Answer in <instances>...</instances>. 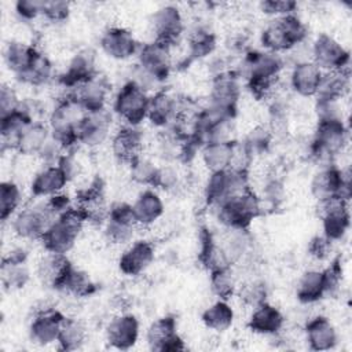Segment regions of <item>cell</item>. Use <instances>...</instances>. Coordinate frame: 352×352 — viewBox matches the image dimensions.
<instances>
[{
    "mask_svg": "<svg viewBox=\"0 0 352 352\" xmlns=\"http://www.w3.org/2000/svg\"><path fill=\"white\" fill-rule=\"evenodd\" d=\"M280 69L282 59L275 52L250 51L246 54L242 74L246 77L248 88L256 99H264L270 95Z\"/></svg>",
    "mask_w": 352,
    "mask_h": 352,
    "instance_id": "1",
    "label": "cell"
},
{
    "mask_svg": "<svg viewBox=\"0 0 352 352\" xmlns=\"http://www.w3.org/2000/svg\"><path fill=\"white\" fill-rule=\"evenodd\" d=\"M85 223V216L78 206H70L60 213L40 239L45 252L66 254L73 249Z\"/></svg>",
    "mask_w": 352,
    "mask_h": 352,
    "instance_id": "2",
    "label": "cell"
},
{
    "mask_svg": "<svg viewBox=\"0 0 352 352\" xmlns=\"http://www.w3.org/2000/svg\"><path fill=\"white\" fill-rule=\"evenodd\" d=\"M305 23L296 15L287 14L271 21L261 32V44L270 52L289 51L307 37Z\"/></svg>",
    "mask_w": 352,
    "mask_h": 352,
    "instance_id": "3",
    "label": "cell"
},
{
    "mask_svg": "<svg viewBox=\"0 0 352 352\" xmlns=\"http://www.w3.org/2000/svg\"><path fill=\"white\" fill-rule=\"evenodd\" d=\"M219 221L232 230H248L252 221L260 216V198L250 190L235 194L220 204L217 208Z\"/></svg>",
    "mask_w": 352,
    "mask_h": 352,
    "instance_id": "4",
    "label": "cell"
},
{
    "mask_svg": "<svg viewBox=\"0 0 352 352\" xmlns=\"http://www.w3.org/2000/svg\"><path fill=\"white\" fill-rule=\"evenodd\" d=\"M348 131L341 118L318 120L311 153L319 161H329L346 144Z\"/></svg>",
    "mask_w": 352,
    "mask_h": 352,
    "instance_id": "5",
    "label": "cell"
},
{
    "mask_svg": "<svg viewBox=\"0 0 352 352\" xmlns=\"http://www.w3.org/2000/svg\"><path fill=\"white\" fill-rule=\"evenodd\" d=\"M56 216L50 209L47 201L18 210L11 221L16 236L28 241H40Z\"/></svg>",
    "mask_w": 352,
    "mask_h": 352,
    "instance_id": "6",
    "label": "cell"
},
{
    "mask_svg": "<svg viewBox=\"0 0 352 352\" xmlns=\"http://www.w3.org/2000/svg\"><path fill=\"white\" fill-rule=\"evenodd\" d=\"M150 96L135 81H126L116 95L113 109L126 122V125L138 126L147 118Z\"/></svg>",
    "mask_w": 352,
    "mask_h": 352,
    "instance_id": "7",
    "label": "cell"
},
{
    "mask_svg": "<svg viewBox=\"0 0 352 352\" xmlns=\"http://www.w3.org/2000/svg\"><path fill=\"white\" fill-rule=\"evenodd\" d=\"M311 192L319 202L331 198L349 201L351 198V177L348 172L341 170L336 165H326L318 170L311 180Z\"/></svg>",
    "mask_w": 352,
    "mask_h": 352,
    "instance_id": "8",
    "label": "cell"
},
{
    "mask_svg": "<svg viewBox=\"0 0 352 352\" xmlns=\"http://www.w3.org/2000/svg\"><path fill=\"white\" fill-rule=\"evenodd\" d=\"M249 188L248 170L226 169L212 172L205 186V199L210 206L217 208L230 197Z\"/></svg>",
    "mask_w": 352,
    "mask_h": 352,
    "instance_id": "9",
    "label": "cell"
},
{
    "mask_svg": "<svg viewBox=\"0 0 352 352\" xmlns=\"http://www.w3.org/2000/svg\"><path fill=\"white\" fill-rule=\"evenodd\" d=\"M138 226L133 208L126 202H114L109 206L107 220L104 221V238L111 245L128 243L133 236V230Z\"/></svg>",
    "mask_w": 352,
    "mask_h": 352,
    "instance_id": "10",
    "label": "cell"
},
{
    "mask_svg": "<svg viewBox=\"0 0 352 352\" xmlns=\"http://www.w3.org/2000/svg\"><path fill=\"white\" fill-rule=\"evenodd\" d=\"M150 78L161 82L170 73V47L158 41H151L138 50V65Z\"/></svg>",
    "mask_w": 352,
    "mask_h": 352,
    "instance_id": "11",
    "label": "cell"
},
{
    "mask_svg": "<svg viewBox=\"0 0 352 352\" xmlns=\"http://www.w3.org/2000/svg\"><path fill=\"white\" fill-rule=\"evenodd\" d=\"M312 62L323 72L346 69L349 52L331 36L322 33L312 44Z\"/></svg>",
    "mask_w": 352,
    "mask_h": 352,
    "instance_id": "12",
    "label": "cell"
},
{
    "mask_svg": "<svg viewBox=\"0 0 352 352\" xmlns=\"http://www.w3.org/2000/svg\"><path fill=\"white\" fill-rule=\"evenodd\" d=\"M151 32L154 33V41L165 44L168 47L175 45L184 30L183 16L177 7L164 6L158 8L150 19Z\"/></svg>",
    "mask_w": 352,
    "mask_h": 352,
    "instance_id": "13",
    "label": "cell"
},
{
    "mask_svg": "<svg viewBox=\"0 0 352 352\" xmlns=\"http://www.w3.org/2000/svg\"><path fill=\"white\" fill-rule=\"evenodd\" d=\"M320 204V217L323 235L333 241L341 239L349 227V209L348 201L331 198Z\"/></svg>",
    "mask_w": 352,
    "mask_h": 352,
    "instance_id": "14",
    "label": "cell"
},
{
    "mask_svg": "<svg viewBox=\"0 0 352 352\" xmlns=\"http://www.w3.org/2000/svg\"><path fill=\"white\" fill-rule=\"evenodd\" d=\"M63 319L65 316L54 307L44 305L36 309L29 326V336L32 342L37 345H48L56 341Z\"/></svg>",
    "mask_w": 352,
    "mask_h": 352,
    "instance_id": "15",
    "label": "cell"
},
{
    "mask_svg": "<svg viewBox=\"0 0 352 352\" xmlns=\"http://www.w3.org/2000/svg\"><path fill=\"white\" fill-rule=\"evenodd\" d=\"M175 316H164L157 319L147 329V342L153 351L176 352L184 351V342L177 334Z\"/></svg>",
    "mask_w": 352,
    "mask_h": 352,
    "instance_id": "16",
    "label": "cell"
},
{
    "mask_svg": "<svg viewBox=\"0 0 352 352\" xmlns=\"http://www.w3.org/2000/svg\"><path fill=\"white\" fill-rule=\"evenodd\" d=\"M109 94V84L104 77H94L92 80L69 89L67 96L76 102L85 113L99 111L106 109V98Z\"/></svg>",
    "mask_w": 352,
    "mask_h": 352,
    "instance_id": "17",
    "label": "cell"
},
{
    "mask_svg": "<svg viewBox=\"0 0 352 352\" xmlns=\"http://www.w3.org/2000/svg\"><path fill=\"white\" fill-rule=\"evenodd\" d=\"M241 95L238 77L231 72H220L216 74L210 88V106L224 110L235 116L236 103Z\"/></svg>",
    "mask_w": 352,
    "mask_h": 352,
    "instance_id": "18",
    "label": "cell"
},
{
    "mask_svg": "<svg viewBox=\"0 0 352 352\" xmlns=\"http://www.w3.org/2000/svg\"><path fill=\"white\" fill-rule=\"evenodd\" d=\"M110 126L111 116L106 109L85 113L77 125L78 142L88 147L100 146L109 138Z\"/></svg>",
    "mask_w": 352,
    "mask_h": 352,
    "instance_id": "19",
    "label": "cell"
},
{
    "mask_svg": "<svg viewBox=\"0 0 352 352\" xmlns=\"http://www.w3.org/2000/svg\"><path fill=\"white\" fill-rule=\"evenodd\" d=\"M96 76L98 72L95 52L92 50H81L70 59L69 66L60 76L59 81L65 88L72 89L92 80Z\"/></svg>",
    "mask_w": 352,
    "mask_h": 352,
    "instance_id": "20",
    "label": "cell"
},
{
    "mask_svg": "<svg viewBox=\"0 0 352 352\" xmlns=\"http://www.w3.org/2000/svg\"><path fill=\"white\" fill-rule=\"evenodd\" d=\"M73 264L66 254L47 252L37 263V278L40 282L54 290H60Z\"/></svg>",
    "mask_w": 352,
    "mask_h": 352,
    "instance_id": "21",
    "label": "cell"
},
{
    "mask_svg": "<svg viewBox=\"0 0 352 352\" xmlns=\"http://www.w3.org/2000/svg\"><path fill=\"white\" fill-rule=\"evenodd\" d=\"M100 47L103 52L118 60H124L135 55L139 50L133 34L125 28H109L100 37Z\"/></svg>",
    "mask_w": 352,
    "mask_h": 352,
    "instance_id": "22",
    "label": "cell"
},
{
    "mask_svg": "<svg viewBox=\"0 0 352 352\" xmlns=\"http://www.w3.org/2000/svg\"><path fill=\"white\" fill-rule=\"evenodd\" d=\"M111 150L114 157L124 164H131L143 150V133L138 126L124 125L111 138Z\"/></svg>",
    "mask_w": 352,
    "mask_h": 352,
    "instance_id": "23",
    "label": "cell"
},
{
    "mask_svg": "<svg viewBox=\"0 0 352 352\" xmlns=\"http://www.w3.org/2000/svg\"><path fill=\"white\" fill-rule=\"evenodd\" d=\"M139 337V322L131 314H121L113 318L106 327L107 342L117 349H129Z\"/></svg>",
    "mask_w": 352,
    "mask_h": 352,
    "instance_id": "24",
    "label": "cell"
},
{
    "mask_svg": "<svg viewBox=\"0 0 352 352\" xmlns=\"http://www.w3.org/2000/svg\"><path fill=\"white\" fill-rule=\"evenodd\" d=\"M180 117V103L169 92L161 89L150 96L147 118L153 125L165 128L173 125Z\"/></svg>",
    "mask_w": 352,
    "mask_h": 352,
    "instance_id": "25",
    "label": "cell"
},
{
    "mask_svg": "<svg viewBox=\"0 0 352 352\" xmlns=\"http://www.w3.org/2000/svg\"><path fill=\"white\" fill-rule=\"evenodd\" d=\"M154 256L155 249L151 242L143 239L136 241L121 254L118 260L120 271L129 276L139 275L150 267Z\"/></svg>",
    "mask_w": 352,
    "mask_h": 352,
    "instance_id": "26",
    "label": "cell"
},
{
    "mask_svg": "<svg viewBox=\"0 0 352 352\" xmlns=\"http://www.w3.org/2000/svg\"><path fill=\"white\" fill-rule=\"evenodd\" d=\"M323 72L312 60L297 62L290 74L292 88L301 96H314L318 92Z\"/></svg>",
    "mask_w": 352,
    "mask_h": 352,
    "instance_id": "27",
    "label": "cell"
},
{
    "mask_svg": "<svg viewBox=\"0 0 352 352\" xmlns=\"http://www.w3.org/2000/svg\"><path fill=\"white\" fill-rule=\"evenodd\" d=\"M67 182L66 175L58 165H45L36 173L30 191L34 197H52L59 194Z\"/></svg>",
    "mask_w": 352,
    "mask_h": 352,
    "instance_id": "28",
    "label": "cell"
},
{
    "mask_svg": "<svg viewBox=\"0 0 352 352\" xmlns=\"http://www.w3.org/2000/svg\"><path fill=\"white\" fill-rule=\"evenodd\" d=\"M307 341L314 351H329L337 344V331L324 316H315L305 326Z\"/></svg>",
    "mask_w": 352,
    "mask_h": 352,
    "instance_id": "29",
    "label": "cell"
},
{
    "mask_svg": "<svg viewBox=\"0 0 352 352\" xmlns=\"http://www.w3.org/2000/svg\"><path fill=\"white\" fill-rule=\"evenodd\" d=\"M283 315L282 312L275 308L274 305L268 304L267 301L254 307L248 326L252 331L258 334H276L283 326Z\"/></svg>",
    "mask_w": 352,
    "mask_h": 352,
    "instance_id": "30",
    "label": "cell"
},
{
    "mask_svg": "<svg viewBox=\"0 0 352 352\" xmlns=\"http://www.w3.org/2000/svg\"><path fill=\"white\" fill-rule=\"evenodd\" d=\"M349 89V67L341 70L323 72L322 80L316 92L320 100L338 102Z\"/></svg>",
    "mask_w": 352,
    "mask_h": 352,
    "instance_id": "31",
    "label": "cell"
},
{
    "mask_svg": "<svg viewBox=\"0 0 352 352\" xmlns=\"http://www.w3.org/2000/svg\"><path fill=\"white\" fill-rule=\"evenodd\" d=\"M50 139V128L43 122L34 121L19 135L15 150L23 155H38Z\"/></svg>",
    "mask_w": 352,
    "mask_h": 352,
    "instance_id": "32",
    "label": "cell"
},
{
    "mask_svg": "<svg viewBox=\"0 0 352 352\" xmlns=\"http://www.w3.org/2000/svg\"><path fill=\"white\" fill-rule=\"evenodd\" d=\"M297 298L304 304L316 302L327 296V286L323 270H311L301 275L297 282Z\"/></svg>",
    "mask_w": 352,
    "mask_h": 352,
    "instance_id": "33",
    "label": "cell"
},
{
    "mask_svg": "<svg viewBox=\"0 0 352 352\" xmlns=\"http://www.w3.org/2000/svg\"><path fill=\"white\" fill-rule=\"evenodd\" d=\"M133 214L139 226H150L164 213V202L153 190H144L132 204Z\"/></svg>",
    "mask_w": 352,
    "mask_h": 352,
    "instance_id": "34",
    "label": "cell"
},
{
    "mask_svg": "<svg viewBox=\"0 0 352 352\" xmlns=\"http://www.w3.org/2000/svg\"><path fill=\"white\" fill-rule=\"evenodd\" d=\"M37 55L38 51L33 45L21 41H10L4 50L6 65L15 74V77L23 73Z\"/></svg>",
    "mask_w": 352,
    "mask_h": 352,
    "instance_id": "35",
    "label": "cell"
},
{
    "mask_svg": "<svg viewBox=\"0 0 352 352\" xmlns=\"http://www.w3.org/2000/svg\"><path fill=\"white\" fill-rule=\"evenodd\" d=\"M232 140L213 142L201 147V157L205 166L212 172H220L230 168L232 155Z\"/></svg>",
    "mask_w": 352,
    "mask_h": 352,
    "instance_id": "36",
    "label": "cell"
},
{
    "mask_svg": "<svg viewBox=\"0 0 352 352\" xmlns=\"http://www.w3.org/2000/svg\"><path fill=\"white\" fill-rule=\"evenodd\" d=\"M87 338L85 326L73 318H66L62 320L59 334H58V344L63 351H74L78 349Z\"/></svg>",
    "mask_w": 352,
    "mask_h": 352,
    "instance_id": "37",
    "label": "cell"
},
{
    "mask_svg": "<svg viewBox=\"0 0 352 352\" xmlns=\"http://www.w3.org/2000/svg\"><path fill=\"white\" fill-rule=\"evenodd\" d=\"M96 290V283L91 279V276L85 271H81L73 265L59 292L67 293L77 298H84L92 296Z\"/></svg>",
    "mask_w": 352,
    "mask_h": 352,
    "instance_id": "38",
    "label": "cell"
},
{
    "mask_svg": "<svg viewBox=\"0 0 352 352\" xmlns=\"http://www.w3.org/2000/svg\"><path fill=\"white\" fill-rule=\"evenodd\" d=\"M234 320V311L226 300H219L206 308L202 314V322L208 329L214 331H226Z\"/></svg>",
    "mask_w": 352,
    "mask_h": 352,
    "instance_id": "39",
    "label": "cell"
},
{
    "mask_svg": "<svg viewBox=\"0 0 352 352\" xmlns=\"http://www.w3.org/2000/svg\"><path fill=\"white\" fill-rule=\"evenodd\" d=\"M52 76V65L47 56H44L41 52L34 58V60L30 63V66L21 73L16 78L22 81L23 84L29 85H43L47 84L51 80Z\"/></svg>",
    "mask_w": 352,
    "mask_h": 352,
    "instance_id": "40",
    "label": "cell"
},
{
    "mask_svg": "<svg viewBox=\"0 0 352 352\" xmlns=\"http://www.w3.org/2000/svg\"><path fill=\"white\" fill-rule=\"evenodd\" d=\"M216 47V36L209 29L198 26L188 36V51L191 59H199L213 52Z\"/></svg>",
    "mask_w": 352,
    "mask_h": 352,
    "instance_id": "41",
    "label": "cell"
},
{
    "mask_svg": "<svg viewBox=\"0 0 352 352\" xmlns=\"http://www.w3.org/2000/svg\"><path fill=\"white\" fill-rule=\"evenodd\" d=\"M22 202V192L14 182H3L0 184V219L7 221L18 212Z\"/></svg>",
    "mask_w": 352,
    "mask_h": 352,
    "instance_id": "42",
    "label": "cell"
},
{
    "mask_svg": "<svg viewBox=\"0 0 352 352\" xmlns=\"http://www.w3.org/2000/svg\"><path fill=\"white\" fill-rule=\"evenodd\" d=\"M210 289L220 300H228L236 289L235 275L231 267L210 271Z\"/></svg>",
    "mask_w": 352,
    "mask_h": 352,
    "instance_id": "43",
    "label": "cell"
},
{
    "mask_svg": "<svg viewBox=\"0 0 352 352\" xmlns=\"http://www.w3.org/2000/svg\"><path fill=\"white\" fill-rule=\"evenodd\" d=\"M30 274L25 264H8L1 263V283L4 289L14 292L25 287L29 282Z\"/></svg>",
    "mask_w": 352,
    "mask_h": 352,
    "instance_id": "44",
    "label": "cell"
},
{
    "mask_svg": "<svg viewBox=\"0 0 352 352\" xmlns=\"http://www.w3.org/2000/svg\"><path fill=\"white\" fill-rule=\"evenodd\" d=\"M157 172H158V166H155V164L151 160H148L143 155H139L136 160H133L129 164L131 179L135 183L142 184V186L154 187Z\"/></svg>",
    "mask_w": 352,
    "mask_h": 352,
    "instance_id": "45",
    "label": "cell"
},
{
    "mask_svg": "<svg viewBox=\"0 0 352 352\" xmlns=\"http://www.w3.org/2000/svg\"><path fill=\"white\" fill-rule=\"evenodd\" d=\"M271 138H272V133L270 129L264 126H256L243 139V144L248 147L252 155H256V154L264 153L270 147Z\"/></svg>",
    "mask_w": 352,
    "mask_h": 352,
    "instance_id": "46",
    "label": "cell"
},
{
    "mask_svg": "<svg viewBox=\"0 0 352 352\" xmlns=\"http://www.w3.org/2000/svg\"><path fill=\"white\" fill-rule=\"evenodd\" d=\"M241 300L249 307H257L265 302L267 298V286L261 280H250L245 283L241 289Z\"/></svg>",
    "mask_w": 352,
    "mask_h": 352,
    "instance_id": "47",
    "label": "cell"
},
{
    "mask_svg": "<svg viewBox=\"0 0 352 352\" xmlns=\"http://www.w3.org/2000/svg\"><path fill=\"white\" fill-rule=\"evenodd\" d=\"M179 184H180V179H179V173L176 172L175 168H172L169 165L158 168L154 187L170 192V191H175L179 187Z\"/></svg>",
    "mask_w": 352,
    "mask_h": 352,
    "instance_id": "48",
    "label": "cell"
},
{
    "mask_svg": "<svg viewBox=\"0 0 352 352\" xmlns=\"http://www.w3.org/2000/svg\"><path fill=\"white\" fill-rule=\"evenodd\" d=\"M70 14V4L66 1H44L41 15L51 22H63Z\"/></svg>",
    "mask_w": 352,
    "mask_h": 352,
    "instance_id": "49",
    "label": "cell"
},
{
    "mask_svg": "<svg viewBox=\"0 0 352 352\" xmlns=\"http://www.w3.org/2000/svg\"><path fill=\"white\" fill-rule=\"evenodd\" d=\"M260 8L264 14L283 16L287 14H294L297 8V3L292 0H267L260 3Z\"/></svg>",
    "mask_w": 352,
    "mask_h": 352,
    "instance_id": "50",
    "label": "cell"
},
{
    "mask_svg": "<svg viewBox=\"0 0 352 352\" xmlns=\"http://www.w3.org/2000/svg\"><path fill=\"white\" fill-rule=\"evenodd\" d=\"M43 3L37 0H19L15 3V12L21 19L32 21L43 12Z\"/></svg>",
    "mask_w": 352,
    "mask_h": 352,
    "instance_id": "51",
    "label": "cell"
},
{
    "mask_svg": "<svg viewBox=\"0 0 352 352\" xmlns=\"http://www.w3.org/2000/svg\"><path fill=\"white\" fill-rule=\"evenodd\" d=\"M331 249V241L327 239L324 235H316L309 241L308 252L311 256H314L318 260H323L329 256V252Z\"/></svg>",
    "mask_w": 352,
    "mask_h": 352,
    "instance_id": "52",
    "label": "cell"
},
{
    "mask_svg": "<svg viewBox=\"0 0 352 352\" xmlns=\"http://www.w3.org/2000/svg\"><path fill=\"white\" fill-rule=\"evenodd\" d=\"M56 165L63 170L69 182L73 180L81 170V165L77 161V158L73 155V153H63L58 160Z\"/></svg>",
    "mask_w": 352,
    "mask_h": 352,
    "instance_id": "53",
    "label": "cell"
},
{
    "mask_svg": "<svg viewBox=\"0 0 352 352\" xmlns=\"http://www.w3.org/2000/svg\"><path fill=\"white\" fill-rule=\"evenodd\" d=\"M19 104V100L16 98V94L14 92V89L8 85H1L0 89V114L6 116L8 113H11L12 110H15Z\"/></svg>",
    "mask_w": 352,
    "mask_h": 352,
    "instance_id": "54",
    "label": "cell"
},
{
    "mask_svg": "<svg viewBox=\"0 0 352 352\" xmlns=\"http://www.w3.org/2000/svg\"><path fill=\"white\" fill-rule=\"evenodd\" d=\"M283 197V186L278 180H271L265 186V199L271 204H278L282 201Z\"/></svg>",
    "mask_w": 352,
    "mask_h": 352,
    "instance_id": "55",
    "label": "cell"
},
{
    "mask_svg": "<svg viewBox=\"0 0 352 352\" xmlns=\"http://www.w3.org/2000/svg\"><path fill=\"white\" fill-rule=\"evenodd\" d=\"M28 260V252L23 248H12L3 256L1 263L8 264H25Z\"/></svg>",
    "mask_w": 352,
    "mask_h": 352,
    "instance_id": "56",
    "label": "cell"
}]
</instances>
